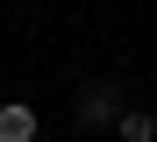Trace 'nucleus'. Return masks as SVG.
<instances>
[{
	"label": "nucleus",
	"instance_id": "nucleus-1",
	"mask_svg": "<svg viewBox=\"0 0 157 142\" xmlns=\"http://www.w3.org/2000/svg\"><path fill=\"white\" fill-rule=\"evenodd\" d=\"M71 114H78V128H114L121 121V93H114V85H86Z\"/></svg>",
	"mask_w": 157,
	"mask_h": 142
},
{
	"label": "nucleus",
	"instance_id": "nucleus-2",
	"mask_svg": "<svg viewBox=\"0 0 157 142\" xmlns=\"http://www.w3.org/2000/svg\"><path fill=\"white\" fill-rule=\"evenodd\" d=\"M43 128H36V107L29 100H7L0 107V142H36Z\"/></svg>",
	"mask_w": 157,
	"mask_h": 142
},
{
	"label": "nucleus",
	"instance_id": "nucleus-3",
	"mask_svg": "<svg viewBox=\"0 0 157 142\" xmlns=\"http://www.w3.org/2000/svg\"><path fill=\"white\" fill-rule=\"evenodd\" d=\"M114 135H121V142H157V114H143V107H121Z\"/></svg>",
	"mask_w": 157,
	"mask_h": 142
},
{
	"label": "nucleus",
	"instance_id": "nucleus-4",
	"mask_svg": "<svg viewBox=\"0 0 157 142\" xmlns=\"http://www.w3.org/2000/svg\"><path fill=\"white\" fill-rule=\"evenodd\" d=\"M36 142H50V135H36Z\"/></svg>",
	"mask_w": 157,
	"mask_h": 142
}]
</instances>
